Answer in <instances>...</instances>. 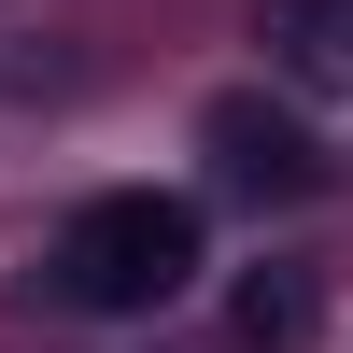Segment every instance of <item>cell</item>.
Segmentation results:
<instances>
[{
	"mask_svg": "<svg viewBox=\"0 0 353 353\" xmlns=\"http://www.w3.org/2000/svg\"><path fill=\"white\" fill-rule=\"evenodd\" d=\"M241 339H254V353H297V339H311V269H254V283H241Z\"/></svg>",
	"mask_w": 353,
	"mask_h": 353,
	"instance_id": "3",
	"label": "cell"
},
{
	"mask_svg": "<svg viewBox=\"0 0 353 353\" xmlns=\"http://www.w3.org/2000/svg\"><path fill=\"white\" fill-rule=\"evenodd\" d=\"M198 141H212V170H226L241 198H311V184H325L311 128H297V113L269 99V85H226V99L198 113Z\"/></svg>",
	"mask_w": 353,
	"mask_h": 353,
	"instance_id": "2",
	"label": "cell"
},
{
	"mask_svg": "<svg viewBox=\"0 0 353 353\" xmlns=\"http://www.w3.org/2000/svg\"><path fill=\"white\" fill-rule=\"evenodd\" d=\"M184 283H198V212L156 198V184L85 198L71 241H57V297H71V311H170Z\"/></svg>",
	"mask_w": 353,
	"mask_h": 353,
	"instance_id": "1",
	"label": "cell"
}]
</instances>
